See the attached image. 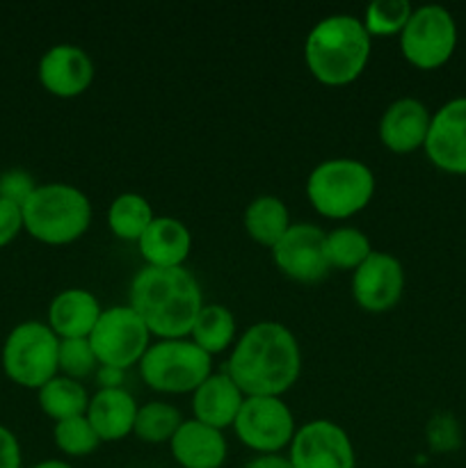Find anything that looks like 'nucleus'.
Returning a JSON list of instances; mask_svg holds the SVG:
<instances>
[{
    "instance_id": "obj_24",
    "label": "nucleus",
    "mask_w": 466,
    "mask_h": 468,
    "mask_svg": "<svg viewBox=\"0 0 466 468\" xmlns=\"http://www.w3.org/2000/svg\"><path fill=\"white\" fill-rule=\"evenodd\" d=\"M190 336L206 355H219L231 347L233 338H236V318L227 306L204 304L192 324Z\"/></svg>"
},
{
    "instance_id": "obj_30",
    "label": "nucleus",
    "mask_w": 466,
    "mask_h": 468,
    "mask_svg": "<svg viewBox=\"0 0 466 468\" xmlns=\"http://www.w3.org/2000/svg\"><path fill=\"white\" fill-rule=\"evenodd\" d=\"M59 373L69 379H82L99 370V359L90 346V338L59 341Z\"/></svg>"
},
{
    "instance_id": "obj_16",
    "label": "nucleus",
    "mask_w": 466,
    "mask_h": 468,
    "mask_svg": "<svg viewBox=\"0 0 466 468\" xmlns=\"http://www.w3.org/2000/svg\"><path fill=\"white\" fill-rule=\"evenodd\" d=\"M429 114L428 105L418 99H397L384 110L379 119V140L393 154H414L416 149H423L428 140Z\"/></svg>"
},
{
    "instance_id": "obj_15",
    "label": "nucleus",
    "mask_w": 466,
    "mask_h": 468,
    "mask_svg": "<svg viewBox=\"0 0 466 468\" xmlns=\"http://www.w3.org/2000/svg\"><path fill=\"white\" fill-rule=\"evenodd\" d=\"M39 80L53 96L76 99L90 90L94 80V62L80 46H53L46 50L39 62Z\"/></svg>"
},
{
    "instance_id": "obj_28",
    "label": "nucleus",
    "mask_w": 466,
    "mask_h": 468,
    "mask_svg": "<svg viewBox=\"0 0 466 468\" xmlns=\"http://www.w3.org/2000/svg\"><path fill=\"white\" fill-rule=\"evenodd\" d=\"M411 12L414 7L407 0H375L365 7L361 23L370 37H393L405 30Z\"/></svg>"
},
{
    "instance_id": "obj_13",
    "label": "nucleus",
    "mask_w": 466,
    "mask_h": 468,
    "mask_svg": "<svg viewBox=\"0 0 466 468\" xmlns=\"http://www.w3.org/2000/svg\"><path fill=\"white\" fill-rule=\"evenodd\" d=\"M405 270L396 256L373 251L352 274V297L368 314H384L400 302Z\"/></svg>"
},
{
    "instance_id": "obj_8",
    "label": "nucleus",
    "mask_w": 466,
    "mask_h": 468,
    "mask_svg": "<svg viewBox=\"0 0 466 468\" xmlns=\"http://www.w3.org/2000/svg\"><path fill=\"white\" fill-rule=\"evenodd\" d=\"M457 48V23L441 5L414 9L400 32V50L409 64L423 71L443 67Z\"/></svg>"
},
{
    "instance_id": "obj_21",
    "label": "nucleus",
    "mask_w": 466,
    "mask_h": 468,
    "mask_svg": "<svg viewBox=\"0 0 466 468\" xmlns=\"http://www.w3.org/2000/svg\"><path fill=\"white\" fill-rule=\"evenodd\" d=\"M137 402L126 388H101L90 398L87 420L96 430L101 441H122L132 432L137 416Z\"/></svg>"
},
{
    "instance_id": "obj_3",
    "label": "nucleus",
    "mask_w": 466,
    "mask_h": 468,
    "mask_svg": "<svg viewBox=\"0 0 466 468\" xmlns=\"http://www.w3.org/2000/svg\"><path fill=\"white\" fill-rule=\"evenodd\" d=\"M370 39L361 18L334 14L315 23L304 44V59L315 80L341 87L364 73L370 58Z\"/></svg>"
},
{
    "instance_id": "obj_23",
    "label": "nucleus",
    "mask_w": 466,
    "mask_h": 468,
    "mask_svg": "<svg viewBox=\"0 0 466 468\" xmlns=\"http://www.w3.org/2000/svg\"><path fill=\"white\" fill-rule=\"evenodd\" d=\"M39 407L48 419L59 423V420L85 416L87 407H90V396L80 382L62 375L39 388Z\"/></svg>"
},
{
    "instance_id": "obj_7",
    "label": "nucleus",
    "mask_w": 466,
    "mask_h": 468,
    "mask_svg": "<svg viewBox=\"0 0 466 468\" xmlns=\"http://www.w3.org/2000/svg\"><path fill=\"white\" fill-rule=\"evenodd\" d=\"M59 338L44 323H21L9 332L3 347L5 375L14 384L39 391L59 373Z\"/></svg>"
},
{
    "instance_id": "obj_5",
    "label": "nucleus",
    "mask_w": 466,
    "mask_h": 468,
    "mask_svg": "<svg viewBox=\"0 0 466 468\" xmlns=\"http://www.w3.org/2000/svg\"><path fill=\"white\" fill-rule=\"evenodd\" d=\"M373 195V169L355 158L324 160L306 181V197L323 218H352L370 204Z\"/></svg>"
},
{
    "instance_id": "obj_27",
    "label": "nucleus",
    "mask_w": 466,
    "mask_h": 468,
    "mask_svg": "<svg viewBox=\"0 0 466 468\" xmlns=\"http://www.w3.org/2000/svg\"><path fill=\"white\" fill-rule=\"evenodd\" d=\"M183 416L169 402H146L137 410L132 434L144 443H169L181 428Z\"/></svg>"
},
{
    "instance_id": "obj_6",
    "label": "nucleus",
    "mask_w": 466,
    "mask_h": 468,
    "mask_svg": "<svg viewBox=\"0 0 466 468\" xmlns=\"http://www.w3.org/2000/svg\"><path fill=\"white\" fill-rule=\"evenodd\" d=\"M144 384L158 393H195L213 375V356L195 341L167 338L149 346L140 361Z\"/></svg>"
},
{
    "instance_id": "obj_11",
    "label": "nucleus",
    "mask_w": 466,
    "mask_h": 468,
    "mask_svg": "<svg viewBox=\"0 0 466 468\" xmlns=\"http://www.w3.org/2000/svg\"><path fill=\"white\" fill-rule=\"evenodd\" d=\"M288 460L292 468H355V446L341 425L318 419L297 430Z\"/></svg>"
},
{
    "instance_id": "obj_19",
    "label": "nucleus",
    "mask_w": 466,
    "mask_h": 468,
    "mask_svg": "<svg viewBox=\"0 0 466 468\" xmlns=\"http://www.w3.org/2000/svg\"><path fill=\"white\" fill-rule=\"evenodd\" d=\"M245 393L228 378V373H215L192 393V411L199 423L224 430L236 423Z\"/></svg>"
},
{
    "instance_id": "obj_1",
    "label": "nucleus",
    "mask_w": 466,
    "mask_h": 468,
    "mask_svg": "<svg viewBox=\"0 0 466 468\" xmlns=\"http://www.w3.org/2000/svg\"><path fill=\"white\" fill-rule=\"evenodd\" d=\"M302 370L300 343L281 323L251 324L236 341L228 359V378L245 398H281Z\"/></svg>"
},
{
    "instance_id": "obj_25",
    "label": "nucleus",
    "mask_w": 466,
    "mask_h": 468,
    "mask_svg": "<svg viewBox=\"0 0 466 468\" xmlns=\"http://www.w3.org/2000/svg\"><path fill=\"white\" fill-rule=\"evenodd\" d=\"M155 219L149 201L135 192H123L110 204L108 224L110 231L122 240H140L146 229Z\"/></svg>"
},
{
    "instance_id": "obj_12",
    "label": "nucleus",
    "mask_w": 466,
    "mask_h": 468,
    "mask_svg": "<svg viewBox=\"0 0 466 468\" xmlns=\"http://www.w3.org/2000/svg\"><path fill=\"white\" fill-rule=\"evenodd\" d=\"M324 238L327 233L315 224H291L272 247L274 263L288 279L300 283L323 282L332 270L324 254Z\"/></svg>"
},
{
    "instance_id": "obj_33",
    "label": "nucleus",
    "mask_w": 466,
    "mask_h": 468,
    "mask_svg": "<svg viewBox=\"0 0 466 468\" xmlns=\"http://www.w3.org/2000/svg\"><path fill=\"white\" fill-rule=\"evenodd\" d=\"M23 229L21 206L0 199V247L9 245Z\"/></svg>"
},
{
    "instance_id": "obj_31",
    "label": "nucleus",
    "mask_w": 466,
    "mask_h": 468,
    "mask_svg": "<svg viewBox=\"0 0 466 468\" xmlns=\"http://www.w3.org/2000/svg\"><path fill=\"white\" fill-rule=\"evenodd\" d=\"M428 441L437 452L457 451L461 443V430L455 416L446 414V411L432 416L428 423Z\"/></svg>"
},
{
    "instance_id": "obj_4",
    "label": "nucleus",
    "mask_w": 466,
    "mask_h": 468,
    "mask_svg": "<svg viewBox=\"0 0 466 468\" xmlns=\"http://www.w3.org/2000/svg\"><path fill=\"white\" fill-rule=\"evenodd\" d=\"M21 210L23 229L44 245L76 242L91 224L90 199L69 183L37 186Z\"/></svg>"
},
{
    "instance_id": "obj_32",
    "label": "nucleus",
    "mask_w": 466,
    "mask_h": 468,
    "mask_svg": "<svg viewBox=\"0 0 466 468\" xmlns=\"http://www.w3.org/2000/svg\"><path fill=\"white\" fill-rule=\"evenodd\" d=\"M35 190V181L23 169H12V172H5L0 176V199L9 201V204H16L23 208V204L30 199V195Z\"/></svg>"
},
{
    "instance_id": "obj_17",
    "label": "nucleus",
    "mask_w": 466,
    "mask_h": 468,
    "mask_svg": "<svg viewBox=\"0 0 466 468\" xmlns=\"http://www.w3.org/2000/svg\"><path fill=\"white\" fill-rule=\"evenodd\" d=\"M169 451L181 468H222L228 448L222 430L192 419L183 420L169 441Z\"/></svg>"
},
{
    "instance_id": "obj_14",
    "label": "nucleus",
    "mask_w": 466,
    "mask_h": 468,
    "mask_svg": "<svg viewBox=\"0 0 466 468\" xmlns=\"http://www.w3.org/2000/svg\"><path fill=\"white\" fill-rule=\"evenodd\" d=\"M423 149L437 169L466 176V96L448 101L432 114Z\"/></svg>"
},
{
    "instance_id": "obj_34",
    "label": "nucleus",
    "mask_w": 466,
    "mask_h": 468,
    "mask_svg": "<svg viewBox=\"0 0 466 468\" xmlns=\"http://www.w3.org/2000/svg\"><path fill=\"white\" fill-rule=\"evenodd\" d=\"M0 468H21V446L12 430L0 425Z\"/></svg>"
},
{
    "instance_id": "obj_20",
    "label": "nucleus",
    "mask_w": 466,
    "mask_h": 468,
    "mask_svg": "<svg viewBox=\"0 0 466 468\" xmlns=\"http://www.w3.org/2000/svg\"><path fill=\"white\" fill-rule=\"evenodd\" d=\"M137 247L151 268H183L190 256L192 236L178 219L155 218L144 236L137 240Z\"/></svg>"
},
{
    "instance_id": "obj_37",
    "label": "nucleus",
    "mask_w": 466,
    "mask_h": 468,
    "mask_svg": "<svg viewBox=\"0 0 466 468\" xmlns=\"http://www.w3.org/2000/svg\"><path fill=\"white\" fill-rule=\"evenodd\" d=\"M32 468H73L69 462H62V460H46V462H39L37 466Z\"/></svg>"
},
{
    "instance_id": "obj_2",
    "label": "nucleus",
    "mask_w": 466,
    "mask_h": 468,
    "mask_svg": "<svg viewBox=\"0 0 466 468\" xmlns=\"http://www.w3.org/2000/svg\"><path fill=\"white\" fill-rule=\"evenodd\" d=\"M131 306L154 336L185 338L204 309L201 286L183 268H142L131 283Z\"/></svg>"
},
{
    "instance_id": "obj_9",
    "label": "nucleus",
    "mask_w": 466,
    "mask_h": 468,
    "mask_svg": "<svg viewBox=\"0 0 466 468\" xmlns=\"http://www.w3.org/2000/svg\"><path fill=\"white\" fill-rule=\"evenodd\" d=\"M149 336L151 332L131 306H110L90 334V346L99 366L126 370L140 364L149 350Z\"/></svg>"
},
{
    "instance_id": "obj_36",
    "label": "nucleus",
    "mask_w": 466,
    "mask_h": 468,
    "mask_svg": "<svg viewBox=\"0 0 466 468\" xmlns=\"http://www.w3.org/2000/svg\"><path fill=\"white\" fill-rule=\"evenodd\" d=\"M245 468H292V464L283 455H259L251 462H247Z\"/></svg>"
},
{
    "instance_id": "obj_26",
    "label": "nucleus",
    "mask_w": 466,
    "mask_h": 468,
    "mask_svg": "<svg viewBox=\"0 0 466 468\" xmlns=\"http://www.w3.org/2000/svg\"><path fill=\"white\" fill-rule=\"evenodd\" d=\"M324 254H327L329 268L352 270L355 272L373 254V247H370L368 236L364 231L355 227H341L327 233Z\"/></svg>"
},
{
    "instance_id": "obj_22",
    "label": "nucleus",
    "mask_w": 466,
    "mask_h": 468,
    "mask_svg": "<svg viewBox=\"0 0 466 468\" xmlns=\"http://www.w3.org/2000/svg\"><path fill=\"white\" fill-rule=\"evenodd\" d=\"M242 222H245V229L251 240L272 250L281 240L283 233L291 229V213H288L286 204L279 197L263 195L256 197L247 206Z\"/></svg>"
},
{
    "instance_id": "obj_10",
    "label": "nucleus",
    "mask_w": 466,
    "mask_h": 468,
    "mask_svg": "<svg viewBox=\"0 0 466 468\" xmlns=\"http://www.w3.org/2000/svg\"><path fill=\"white\" fill-rule=\"evenodd\" d=\"M238 439L259 455H279L295 437V419L281 398H245L236 423Z\"/></svg>"
},
{
    "instance_id": "obj_35",
    "label": "nucleus",
    "mask_w": 466,
    "mask_h": 468,
    "mask_svg": "<svg viewBox=\"0 0 466 468\" xmlns=\"http://www.w3.org/2000/svg\"><path fill=\"white\" fill-rule=\"evenodd\" d=\"M123 378H126V370L112 368V366H99V370H96L101 388H122Z\"/></svg>"
},
{
    "instance_id": "obj_29",
    "label": "nucleus",
    "mask_w": 466,
    "mask_h": 468,
    "mask_svg": "<svg viewBox=\"0 0 466 468\" xmlns=\"http://www.w3.org/2000/svg\"><path fill=\"white\" fill-rule=\"evenodd\" d=\"M53 437L55 446L69 457L91 455L101 443L99 434H96V430L91 428V423L87 420V414L55 423Z\"/></svg>"
},
{
    "instance_id": "obj_18",
    "label": "nucleus",
    "mask_w": 466,
    "mask_h": 468,
    "mask_svg": "<svg viewBox=\"0 0 466 468\" xmlns=\"http://www.w3.org/2000/svg\"><path fill=\"white\" fill-rule=\"evenodd\" d=\"M101 309L99 300L90 291L69 288L55 295L48 309V327L53 329L59 341L69 338H90L99 323Z\"/></svg>"
}]
</instances>
